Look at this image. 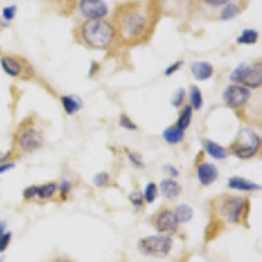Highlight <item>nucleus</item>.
Listing matches in <instances>:
<instances>
[{
    "label": "nucleus",
    "mask_w": 262,
    "mask_h": 262,
    "mask_svg": "<svg viewBox=\"0 0 262 262\" xmlns=\"http://www.w3.org/2000/svg\"><path fill=\"white\" fill-rule=\"evenodd\" d=\"M224 102L232 109H242L247 105L250 98V90L247 86L240 85V84H232L227 86L223 93Z\"/></svg>",
    "instance_id": "8"
},
{
    "label": "nucleus",
    "mask_w": 262,
    "mask_h": 262,
    "mask_svg": "<svg viewBox=\"0 0 262 262\" xmlns=\"http://www.w3.org/2000/svg\"><path fill=\"white\" fill-rule=\"evenodd\" d=\"M228 186L233 190H238V191H256L261 189L258 184H254V182L249 181V180H245L243 177H231L228 180Z\"/></svg>",
    "instance_id": "14"
},
{
    "label": "nucleus",
    "mask_w": 262,
    "mask_h": 262,
    "mask_svg": "<svg viewBox=\"0 0 262 262\" xmlns=\"http://www.w3.org/2000/svg\"><path fill=\"white\" fill-rule=\"evenodd\" d=\"M6 232V223L4 222H0V236Z\"/></svg>",
    "instance_id": "42"
},
{
    "label": "nucleus",
    "mask_w": 262,
    "mask_h": 262,
    "mask_svg": "<svg viewBox=\"0 0 262 262\" xmlns=\"http://www.w3.org/2000/svg\"><path fill=\"white\" fill-rule=\"evenodd\" d=\"M250 66L245 64V63H242V64H238L232 72H231V76L229 79L233 81V84H240L243 85L245 80V76H247L248 71H249Z\"/></svg>",
    "instance_id": "21"
},
{
    "label": "nucleus",
    "mask_w": 262,
    "mask_h": 262,
    "mask_svg": "<svg viewBox=\"0 0 262 262\" xmlns=\"http://www.w3.org/2000/svg\"><path fill=\"white\" fill-rule=\"evenodd\" d=\"M160 189L163 195L167 198V200H176L177 196L181 194V186L177 181H174L173 179H165L161 181Z\"/></svg>",
    "instance_id": "15"
},
{
    "label": "nucleus",
    "mask_w": 262,
    "mask_h": 262,
    "mask_svg": "<svg viewBox=\"0 0 262 262\" xmlns=\"http://www.w3.org/2000/svg\"><path fill=\"white\" fill-rule=\"evenodd\" d=\"M128 159H130L131 163H134L137 167H139V168L144 167V164H143V161H142V159H140L137 154H134V152H128Z\"/></svg>",
    "instance_id": "36"
},
{
    "label": "nucleus",
    "mask_w": 262,
    "mask_h": 262,
    "mask_svg": "<svg viewBox=\"0 0 262 262\" xmlns=\"http://www.w3.org/2000/svg\"><path fill=\"white\" fill-rule=\"evenodd\" d=\"M182 64H184V62H182V60H179V62H176L174 64L169 66V67L165 70V76H170V75H173L176 71H179L180 67H182Z\"/></svg>",
    "instance_id": "35"
},
{
    "label": "nucleus",
    "mask_w": 262,
    "mask_h": 262,
    "mask_svg": "<svg viewBox=\"0 0 262 262\" xmlns=\"http://www.w3.org/2000/svg\"><path fill=\"white\" fill-rule=\"evenodd\" d=\"M261 146V138L252 128H244L238 133L235 143L229 147V151L238 159L247 160L253 158Z\"/></svg>",
    "instance_id": "4"
},
{
    "label": "nucleus",
    "mask_w": 262,
    "mask_h": 262,
    "mask_svg": "<svg viewBox=\"0 0 262 262\" xmlns=\"http://www.w3.org/2000/svg\"><path fill=\"white\" fill-rule=\"evenodd\" d=\"M43 143H45V138L41 131L25 119L16 131L13 138V148L11 151L15 156L21 154H30L41 148Z\"/></svg>",
    "instance_id": "3"
},
{
    "label": "nucleus",
    "mask_w": 262,
    "mask_h": 262,
    "mask_svg": "<svg viewBox=\"0 0 262 262\" xmlns=\"http://www.w3.org/2000/svg\"><path fill=\"white\" fill-rule=\"evenodd\" d=\"M15 158L12 151H8L6 154H0V165L4 163H9V161H12V159Z\"/></svg>",
    "instance_id": "38"
},
{
    "label": "nucleus",
    "mask_w": 262,
    "mask_h": 262,
    "mask_svg": "<svg viewBox=\"0 0 262 262\" xmlns=\"http://www.w3.org/2000/svg\"><path fill=\"white\" fill-rule=\"evenodd\" d=\"M191 116H193V107H191L190 105L184 106V109H182L181 114H180L179 117V121H177V125H176L177 127L181 128L182 131L186 130V128L190 126Z\"/></svg>",
    "instance_id": "23"
},
{
    "label": "nucleus",
    "mask_w": 262,
    "mask_h": 262,
    "mask_svg": "<svg viewBox=\"0 0 262 262\" xmlns=\"http://www.w3.org/2000/svg\"><path fill=\"white\" fill-rule=\"evenodd\" d=\"M119 125H121V127L126 128V130H138V126L135 125V123L133 122V119L128 116H126V114H122V116H121V118H119Z\"/></svg>",
    "instance_id": "29"
},
{
    "label": "nucleus",
    "mask_w": 262,
    "mask_h": 262,
    "mask_svg": "<svg viewBox=\"0 0 262 262\" xmlns=\"http://www.w3.org/2000/svg\"><path fill=\"white\" fill-rule=\"evenodd\" d=\"M53 262H72V261H70V259H67V258H57L55 261H53Z\"/></svg>",
    "instance_id": "43"
},
{
    "label": "nucleus",
    "mask_w": 262,
    "mask_h": 262,
    "mask_svg": "<svg viewBox=\"0 0 262 262\" xmlns=\"http://www.w3.org/2000/svg\"><path fill=\"white\" fill-rule=\"evenodd\" d=\"M58 189L60 190L62 195H67L70 193V190H71V184L69 181H63L62 184L58 185Z\"/></svg>",
    "instance_id": "37"
},
{
    "label": "nucleus",
    "mask_w": 262,
    "mask_h": 262,
    "mask_svg": "<svg viewBox=\"0 0 262 262\" xmlns=\"http://www.w3.org/2000/svg\"><path fill=\"white\" fill-rule=\"evenodd\" d=\"M184 131L177 127V126H169L163 133L164 139L169 144H179L184 139Z\"/></svg>",
    "instance_id": "18"
},
{
    "label": "nucleus",
    "mask_w": 262,
    "mask_h": 262,
    "mask_svg": "<svg viewBox=\"0 0 262 262\" xmlns=\"http://www.w3.org/2000/svg\"><path fill=\"white\" fill-rule=\"evenodd\" d=\"M13 167H15V164H13L12 161H9V163L2 164V165H0V174H2V173H6L7 170L12 169Z\"/></svg>",
    "instance_id": "40"
},
{
    "label": "nucleus",
    "mask_w": 262,
    "mask_h": 262,
    "mask_svg": "<svg viewBox=\"0 0 262 262\" xmlns=\"http://www.w3.org/2000/svg\"><path fill=\"white\" fill-rule=\"evenodd\" d=\"M0 66L8 76L13 79L28 80L33 76L32 66L24 58L13 55V54H2L0 55Z\"/></svg>",
    "instance_id": "6"
},
{
    "label": "nucleus",
    "mask_w": 262,
    "mask_h": 262,
    "mask_svg": "<svg viewBox=\"0 0 262 262\" xmlns=\"http://www.w3.org/2000/svg\"><path fill=\"white\" fill-rule=\"evenodd\" d=\"M16 13H17V7L15 4L12 6H8L3 9V18L7 21H11L15 18Z\"/></svg>",
    "instance_id": "30"
},
{
    "label": "nucleus",
    "mask_w": 262,
    "mask_h": 262,
    "mask_svg": "<svg viewBox=\"0 0 262 262\" xmlns=\"http://www.w3.org/2000/svg\"><path fill=\"white\" fill-rule=\"evenodd\" d=\"M184 100H185V91L184 90H179L174 96L172 98V105L174 107H180L182 104H184Z\"/></svg>",
    "instance_id": "31"
},
{
    "label": "nucleus",
    "mask_w": 262,
    "mask_h": 262,
    "mask_svg": "<svg viewBox=\"0 0 262 262\" xmlns=\"http://www.w3.org/2000/svg\"><path fill=\"white\" fill-rule=\"evenodd\" d=\"M190 106L193 107V111H200L203 105V97L202 92L200 91L198 86H191L190 91Z\"/></svg>",
    "instance_id": "25"
},
{
    "label": "nucleus",
    "mask_w": 262,
    "mask_h": 262,
    "mask_svg": "<svg viewBox=\"0 0 262 262\" xmlns=\"http://www.w3.org/2000/svg\"><path fill=\"white\" fill-rule=\"evenodd\" d=\"M248 209V200L243 196H223L219 203V212L228 223H240Z\"/></svg>",
    "instance_id": "7"
},
{
    "label": "nucleus",
    "mask_w": 262,
    "mask_h": 262,
    "mask_svg": "<svg viewBox=\"0 0 262 262\" xmlns=\"http://www.w3.org/2000/svg\"><path fill=\"white\" fill-rule=\"evenodd\" d=\"M172 245L173 240L170 235H164V233L147 236L138 243V247H139V250L142 253L146 254V256L156 257V258L167 257L172 249Z\"/></svg>",
    "instance_id": "5"
},
{
    "label": "nucleus",
    "mask_w": 262,
    "mask_h": 262,
    "mask_svg": "<svg viewBox=\"0 0 262 262\" xmlns=\"http://www.w3.org/2000/svg\"><path fill=\"white\" fill-rule=\"evenodd\" d=\"M23 196L25 201H30L33 198H37V185H32L28 186L24 191H23Z\"/></svg>",
    "instance_id": "34"
},
{
    "label": "nucleus",
    "mask_w": 262,
    "mask_h": 262,
    "mask_svg": "<svg viewBox=\"0 0 262 262\" xmlns=\"http://www.w3.org/2000/svg\"><path fill=\"white\" fill-rule=\"evenodd\" d=\"M158 18L159 11L155 0L122 4L114 15L116 36L127 45L142 43L149 38Z\"/></svg>",
    "instance_id": "1"
},
{
    "label": "nucleus",
    "mask_w": 262,
    "mask_h": 262,
    "mask_svg": "<svg viewBox=\"0 0 262 262\" xmlns=\"http://www.w3.org/2000/svg\"><path fill=\"white\" fill-rule=\"evenodd\" d=\"M109 174L106 172H101V173H97L93 179V184L98 188H102V186H106L109 184Z\"/></svg>",
    "instance_id": "28"
},
{
    "label": "nucleus",
    "mask_w": 262,
    "mask_h": 262,
    "mask_svg": "<svg viewBox=\"0 0 262 262\" xmlns=\"http://www.w3.org/2000/svg\"><path fill=\"white\" fill-rule=\"evenodd\" d=\"M205 148L206 152H207L211 158L216 159V160H223V159H226L227 156H228V149L222 147L221 144L211 142V140H206Z\"/></svg>",
    "instance_id": "17"
},
{
    "label": "nucleus",
    "mask_w": 262,
    "mask_h": 262,
    "mask_svg": "<svg viewBox=\"0 0 262 262\" xmlns=\"http://www.w3.org/2000/svg\"><path fill=\"white\" fill-rule=\"evenodd\" d=\"M130 201L131 203L135 206V207H142L143 206V193H140V191H135V193L130 194Z\"/></svg>",
    "instance_id": "32"
},
{
    "label": "nucleus",
    "mask_w": 262,
    "mask_h": 262,
    "mask_svg": "<svg viewBox=\"0 0 262 262\" xmlns=\"http://www.w3.org/2000/svg\"><path fill=\"white\" fill-rule=\"evenodd\" d=\"M191 74L198 81L209 80L214 75V67L211 63L203 62V60H196L191 63Z\"/></svg>",
    "instance_id": "12"
},
{
    "label": "nucleus",
    "mask_w": 262,
    "mask_h": 262,
    "mask_svg": "<svg viewBox=\"0 0 262 262\" xmlns=\"http://www.w3.org/2000/svg\"><path fill=\"white\" fill-rule=\"evenodd\" d=\"M58 190V185L55 182H48V184L38 185L37 186V196L41 200H50L55 195Z\"/></svg>",
    "instance_id": "19"
},
{
    "label": "nucleus",
    "mask_w": 262,
    "mask_h": 262,
    "mask_svg": "<svg viewBox=\"0 0 262 262\" xmlns=\"http://www.w3.org/2000/svg\"><path fill=\"white\" fill-rule=\"evenodd\" d=\"M174 215L177 217V222L179 223H188L193 219V209H191L190 206L184 203V205H180L176 210H174Z\"/></svg>",
    "instance_id": "20"
},
{
    "label": "nucleus",
    "mask_w": 262,
    "mask_h": 262,
    "mask_svg": "<svg viewBox=\"0 0 262 262\" xmlns=\"http://www.w3.org/2000/svg\"><path fill=\"white\" fill-rule=\"evenodd\" d=\"M179 224L174 211L170 209H161L154 219V226L158 229V232L164 233V235L176 233L179 229Z\"/></svg>",
    "instance_id": "10"
},
{
    "label": "nucleus",
    "mask_w": 262,
    "mask_h": 262,
    "mask_svg": "<svg viewBox=\"0 0 262 262\" xmlns=\"http://www.w3.org/2000/svg\"><path fill=\"white\" fill-rule=\"evenodd\" d=\"M167 168L170 170V174H172V176H174V177L179 176V172H177L176 168H172V167H167Z\"/></svg>",
    "instance_id": "41"
},
{
    "label": "nucleus",
    "mask_w": 262,
    "mask_h": 262,
    "mask_svg": "<svg viewBox=\"0 0 262 262\" xmlns=\"http://www.w3.org/2000/svg\"><path fill=\"white\" fill-rule=\"evenodd\" d=\"M158 186H156V184H154V182H149L148 185L146 186V189H144V193H143V198L146 200L147 203H152L155 202V200L158 198Z\"/></svg>",
    "instance_id": "26"
},
{
    "label": "nucleus",
    "mask_w": 262,
    "mask_h": 262,
    "mask_svg": "<svg viewBox=\"0 0 262 262\" xmlns=\"http://www.w3.org/2000/svg\"><path fill=\"white\" fill-rule=\"evenodd\" d=\"M262 83V71H261V64H254L250 66L249 71H248L245 80L243 85L247 86L248 90H257L261 86Z\"/></svg>",
    "instance_id": "13"
},
{
    "label": "nucleus",
    "mask_w": 262,
    "mask_h": 262,
    "mask_svg": "<svg viewBox=\"0 0 262 262\" xmlns=\"http://www.w3.org/2000/svg\"><path fill=\"white\" fill-rule=\"evenodd\" d=\"M231 0H205L206 4H209L211 7H221L228 4Z\"/></svg>",
    "instance_id": "39"
},
{
    "label": "nucleus",
    "mask_w": 262,
    "mask_h": 262,
    "mask_svg": "<svg viewBox=\"0 0 262 262\" xmlns=\"http://www.w3.org/2000/svg\"><path fill=\"white\" fill-rule=\"evenodd\" d=\"M79 11L86 20H104L109 12L104 0H79Z\"/></svg>",
    "instance_id": "9"
},
{
    "label": "nucleus",
    "mask_w": 262,
    "mask_h": 262,
    "mask_svg": "<svg viewBox=\"0 0 262 262\" xmlns=\"http://www.w3.org/2000/svg\"><path fill=\"white\" fill-rule=\"evenodd\" d=\"M60 102H62L64 112L69 116H72L76 112H79L81 107V100L76 96H62Z\"/></svg>",
    "instance_id": "16"
},
{
    "label": "nucleus",
    "mask_w": 262,
    "mask_h": 262,
    "mask_svg": "<svg viewBox=\"0 0 262 262\" xmlns=\"http://www.w3.org/2000/svg\"><path fill=\"white\" fill-rule=\"evenodd\" d=\"M258 32H256L254 29H244L242 34L237 37L236 42L240 45H253L258 41Z\"/></svg>",
    "instance_id": "22"
},
{
    "label": "nucleus",
    "mask_w": 262,
    "mask_h": 262,
    "mask_svg": "<svg viewBox=\"0 0 262 262\" xmlns=\"http://www.w3.org/2000/svg\"><path fill=\"white\" fill-rule=\"evenodd\" d=\"M53 4L58 6L59 8V12L62 13H71V11L74 9V0H51Z\"/></svg>",
    "instance_id": "27"
},
{
    "label": "nucleus",
    "mask_w": 262,
    "mask_h": 262,
    "mask_svg": "<svg viewBox=\"0 0 262 262\" xmlns=\"http://www.w3.org/2000/svg\"><path fill=\"white\" fill-rule=\"evenodd\" d=\"M196 176L203 186H209L212 182L216 181L219 176V170L215 167L214 164L202 163L196 169Z\"/></svg>",
    "instance_id": "11"
},
{
    "label": "nucleus",
    "mask_w": 262,
    "mask_h": 262,
    "mask_svg": "<svg viewBox=\"0 0 262 262\" xmlns=\"http://www.w3.org/2000/svg\"><path fill=\"white\" fill-rule=\"evenodd\" d=\"M11 238H12V233L11 232H4L3 235L0 236V253L8 248L9 243H11Z\"/></svg>",
    "instance_id": "33"
},
{
    "label": "nucleus",
    "mask_w": 262,
    "mask_h": 262,
    "mask_svg": "<svg viewBox=\"0 0 262 262\" xmlns=\"http://www.w3.org/2000/svg\"><path fill=\"white\" fill-rule=\"evenodd\" d=\"M81 41L91 49L105 50L113 43L116 29L105 20H86L80 28Z\"/></svg>",
    "instance_id": "2"
},
{
    "label": "nucleus",
    "mask_w": 262,
    "mask_h": 262,
    "mask_svg": "<svg viewBox=\"0 0 262 262\" xmlns=\"http://www.w3.org/2000/svg\"><path fill=\"white\" fill-rule=\"evenodd\" d=\"M240 13V7L235 3H228L224 6L221 12V20H232Z\"/></svg>",
    "instance_id": "24"
}]
</instances>
